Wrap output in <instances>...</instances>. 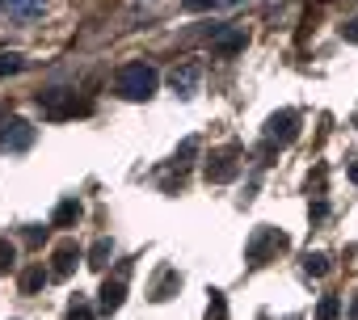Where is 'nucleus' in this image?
Segmentation results:
<instances>
[{"label": "nucleus", "mask_w": 358, "mask_h": 320, "mask_svg": "<svg viewBox=\"0 0 358 320\" xmlns=\"http://www.w3.org/2000/svg\"><path fill=\"white\" fill-rule=\"evenodd\" d=\"M199 152V139H186L182 147H177V165H190V156Z\"/></svg>", "instance_id": "aec40b11"}, {"label": "nucleus", "mask_w": 358, "mask_h": 320, "mask_svg": "<svg viewBox=\"0 0 358 320\" xmlns=\"http://www.w3.org/2000/svg\"><path fill=\"white\" fill-rule=\"evenodd\" d=\"M34 143V126L26 118H5L0 122V152H26Z\"/></svg>", "instance_id": "7ed1b4c3"}, {"label": "nucleus", "mask_w": 358, "mask_h": 320, "mask_svg": "<svg viewBox=\"0 0 358 320\" xmlns=\"http://www.w3.org/2000/svg\"><path fill=\"white\" fill-rule=\"evenodd\" d=\"M127 274H131V266H118V274L114 278H106V286H101V312H118L122 307V295H127Z\"/></svg>", "instance_id": "0eeeda50"}, {"label": "nucleus", "mask_w": 358, "mask_h": 320, "mask_svg": "<svg viewBox=\"0 0 358 320\" xmlns=\"http://www.w3.org/2000/svg\"><path fill=\"white\" fill-rule=\"evenodd\" d=\"M299 135V114L295 110H278V114H270V122H266V143L274 147H287L291 139Z\"/></svg>", "instance_id": "39448f33"}, {"label": "nucleus", "mask_w": 358, "mask_h": 320, "mask_svg": "<svg viewBox=\"0 0 358 320\" xmlns=\"http://www.w3.org/2000/svg\"><path fill=\"white\" fill-rule=\"evenodd\" d=\"M68 320H93V307H89L85 299H76V303L68 307Z\"/></svg>", "instance_id": "6ab92c4d"}, {"label": "nucleus", "mask_w": 358, "mask_h": 320, "mask_svg": "<svg viewBox=\"0 0 358 320\" xmlns=\"http://www.w3.org/2000/svg\"><path fill=\"white\" fill-rule=\"evenodd\" d=\"M211 47H215L220 55H232V51H241V47H245V30H241V26H232V30H220V34L211 38Z\"/></svg>", "instance_id": "9b49d317"}, {"label": "nucleus", "mask_w": 358, "mask_h": 320, "mask_svg": "<svg viewBox=\"0 0 358 320\" xmlns=\"http://www.w3.org/2000/svg\"><path fill=\"white\" fill-rule=\"evenodd\" d=\"M341 38H350V43H358V17H354V22H345V26H341Z\"/></svg>", "instance_id": "4be33fe9"}, {"label": "nucleus", "mask_w": 358, "mask_h": 320, "mask_svg": "<svg viewBox=\"0 0 358 320\" xmlns=\"http://www.w3.org/2000/svg\"><path fill=\"white\" fill-rule=\"evenodd\" d=\"M38 106H43V114H47V118H72V114H85V110H89L85 101H76V93H64V89L43 93V97H38Z\"/></svg>", "instance_id": "20e7f679"}, {"label": "nucleus", "mask_w": 358, "mask_h": 320, "mask_svg": "<svg viewBox=\"0 0 358 320\" xmlns=\"http://www.w3.org/2000/svg\"><path fill=\"white\" fill-rule=\"evenodd\" d=\"M220 0H182V9H190V13H203V9H215Z\"/></svg>", "instance_id": "412c9836"}, {"label": "nucleus", "mask_w": 358, "mask_h": 320, "mask_svg": "<svg viewBox=\"0 0 358 320\" xmlns=\"http://www.w3.org/2000/svg\"><path fill=\"white\" fill-rule=\"evenodd\" d=\"M0 9L9 17H17V22H34V17H43L47 0H0Z\"/></svg>", "instance_id": "1a4fd4ad"}, {"label": "nucleus", "mask_w": 358, "mask_h": 320, "mask_svg": "<svg viewBox=\"0 0 358 320\" xmlns=\"http://www.w3.org/2000/svg\"><path fill=\"white\" fill-rule=\"evenodd\" d=\"M47 278H51V270H43V266H30V270L22 274V291H26V295H34L38 286H47Z\"/></svg>", "instance_id": "ddd939ff"}, {"label": "nucleus", "mask_w": 358, "mask_h": 320, "mask_svg": "<svg viewBox=\"0 0 358 320\" xmlns=\"http://www.w3.org/2000/svg\"><path fill=\"white\" fill-rule=\"evenodd\" d=\"M345 320H358V295L350 299V316H345Z\"/></svg>", "instance_id": "5701e85b"}, {"label": "nucleus", "mask_w": 358, "mask_h": 320, "mask_svg": "<svg viewBox=\"0 0 358 320\" xmlns=\"http://www.w3.org/2000/svg\"><path fill=\"white\" fill-rule=\"evenodd\" d=\"M241 173V165H236V152L228 147V152H215L211 160H207V182H215V186H224V182H232Z\"/></svg>", "instance_id": "423d86ee"}, {"label": "nucleus", "mask_w": 358, "mask_h": 320, "mask_svg": "<svg viewBox=\"0 0 358 320\" xmlns=\"http://www.w3.org/2000/svg\"><path fill=\"white\" fill-rule=\"evenodd\" d=\"M22 68H26V55H22V51H5V55H0V76L22 72Z\"/></svg>", "instance_id": "dca6fc26"}, {"label": "nucleus", "mask_w": 358, "mask_h": 320, "mask_svg": "<svg viewBox=\"0 0 358 320\" xmlns=\"http://www.w3.org/2000/svg\"><path fill=\"white\" fill-rule=\"evenodd\" d=\"M177 286H182V278H177V270H164L160 278H156V286H152V299H169Z\"/></svg>", "instance_id": "f8f14e48"}, {"label": "nucleus", "mask_w": 358, "mask_h": 320, "mask_svg": "<svg viewBox=\"0 0 358 320\" xmlns=\"http://www.w3.org/2000/svg\"><path fill=\"white\" fill-rule=\"evenodd\" d=\"M337 312H341V299L337 295H324L320 307H316V320H337Z\"/></svg>", "instance_id": "a211bd4d"}, {"label": "nucleus", "mask_w": 358, "mask_h": 320, "mask_svg": "<svg viewBox=\"0 0 358 320\" xmlns=\"http://www.w3.org/2000/svg\"><path fill=\"white\" fill-rule=\"evenodd\" d=\"M76 219H80V203H76V198L59 203V211H55V228H68V224H76Z\"/></svg>", "instance_id": "4468645a"}, {"label": "nucleus", "mask_w": 358, "mask_h": 320, "mask_svg": "<svg viewBox=\"0 0 358 320\" xmlns=\"http://www.w3.org/2000/svg\"><path fill=\"white\" fill-rule=\"evenodd\" d=\"M173 93L177 97H194L199 93V80H203V68L199 64H182V68H173Z\"/></svg>", "instance_id": "6e6552de"}, {"label": "nucleus", "mask_w": 358, "mask_h": 320, "mask_svg": "<svg viewBox=\"0 0 358 320\" xmlns=\"http://www.w3.org/2000/svg\"><path fill=\"white\" fill-rule=\"evenodd\" d=\"M303 274H312V278L329 274V257H324V253H308V257H303Z\"/></svg>", "instance_id": "2eb2a0df"}, {"label": "nucleus", "mask_w": 358, "mask_h": 320, "mask_svg": "<svg viewBox=\"0 0 358 320\" xmlns=\"http://www.w3.org/2000/svg\"><path fill=\"white\" fill-rule=\"evenodd\" d=\"M350 182H358V165H350Z\"/></svg>", "instance_id": "b1692460"}, {"label": "nucleus", "mask_w": 358, "mask_h": 320, "mask_svg": "<svg viewBox=\"0 0 358 320\" xmlns=\"http://www.w3.org/2000/svg\"><path fill=\"white\" fill-rule=\"evenodd\" d=\"M110 257H114V245H110V240H97V245H93V253H89V266H97V270H101Z\"/></svg>", "instance_id": "f3484780"}, {"label": "nucleus", "mask_w": 358, "mask_h": 320, "mask_svg": "<svg viewBox=\"0 0 358 320\" xmlns=\"http://www.w3.org/2000/svg\"><path fill=\"white\" fill-rule=\"evenodd\" d=\"M76 261H80V249H76L72 240H64V245L55 249V266H51V278H68Z\"/></svg>", "instance_id": "9d476101"}, {"label": "nucleus", "mask_w": 358, "mask_h": 320, "mask_svg": "<svg viewBox=\"0 0 358 320\" xmlns=\"http://www.w3.org/2000/svg\"><path fill=\"white\" fill-rule=\"evenodd\" d=\"M282 249H287V236H282L278 228H257L253 240L245 245V257H249L253 266H262L266 257H274V253H282Z\"/></svg>", "instance_id": "f03ea898"}, {"label": "nucleus", "mask_w": 358, "mask_h": 320, "mask_svg": "<svg viewBox=\"0 0 358 320\" xmlns=\"http://www.w3.org/2000/svg\"><path fill=\"white\" fill-rule=\"evenodd\" d=\"M156 68L152 64H127L118 76H114V93L127 97V101H148L156 93Z\"/></svg>", "instance_id": "f257e3e1"}]
</instances>
